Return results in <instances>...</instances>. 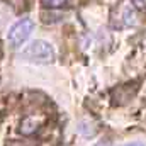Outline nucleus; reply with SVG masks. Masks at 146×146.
Returning <instances> with one entry per match:
<instances>
[{"instance_id": "1a4fd4ad", "label": "nucleus", "mask_w": 146, "mask_h": 146, "mask_svg": "<svg viewBox=\"0 0 146 146\" xmlns=\"http://www.w3.org/2000/svg\"><path fill=\"white\" fill-rule=\"evenodd\" d=\"M124 146H145L141 141H134V143H129V145H124Z\"/></svg>"}, {"instance_id": "423d86ee", "label": "nucleus", "mask_w": 146, "mask_h": 146, "mask_svg": "<svg viewBox=\"0 0 146 146\" xmlns=\"http://www.w3.org/2000/svg\"><path fill=\"white\" fill-rule=\"evenodd\" d=\"M78 133L88 138V136H94V134L97 133V127H95V124H94V122L83 121V122H80V126H78Z\"/></svg>"}, {"instance_id": "7ed1b4c3", "label": "nucleus", "mask_w": 146, "mask_h": 146, "mask_svg": "<svg viewBox=\"0 0 146 146\" xmlns=\"http://www.w3.org/2000/svg\"><path fill=\"white\" fill-rule=\"evenodd\" d=\"M136 90H138V87L133 83H127V85H122V87H117L114 92H112V97H114V102L117 104V106H124V104H127L133 97H134V94H136Z\"/></svg>"}, {"instance_id": "6e6552de", "label": "nucleus", "mask_w": 146, "mask_h": 146, "mask_svg": "<svg viewBox=\"0 0 146 146\" xmlns=\"http://www.w3.org/2000/svg\"><path fill=\"white\" fill-rule=\"evenodd\" d=\"M9 3H10V5H14L15 9H21V7H24V0H9Z\"/></svg>"}, {"instance_id": "f03ea898", "label": "nucleus", "mask_w": 146, "mask_h": 146, "mask_svg": "<svg viewBox=\"0 0 146 146\" xmlns=\"http://www.w3.org/2000/svg\"><path fill=\"white\" fill-rule=\"evenodd\" d=\"M34 29V22L31 19H21L19 22H15L10 31H9V42L14 46V48H19L22 42L27 41V37L31 36Z\"/></svg>"}, {"instance_id": "20e7f679", "label": "nucleus", "mask_w": 146, "mask_h": 146, "mask_svg": "<svg viewBox=\"0 0 146 146\" xmlns=\"http://www.w3.org/2000/svg\"><path fill=\"white\" fill-rule=\"evenodd\" d=\"M119 10H121L122 26H134L136 24V9H134L133 2H124Z\"/></svg>"}, {"instance_id": "9b49d317", "label": "nucleus", "mask_w": 146, "mask_h": 146, "mask_svg": "<svg viewBox=\"0 0 146 146\" xmlns=\"http://www.w3.org/2000/svg\"><path fill=\"white\" fill-rule=\"evenodd\" d=\"M0 56H2V46H0Z\"/></svg>"}, {"instance_id": "9d476101", "label": "nucleus", "mask_w": 146, "mask_h": 146, "mask_svg": "<svg viewBox=\"0 0 146 146\" xmlns=\"http://www.w3.org/2000/svg\"><path fill=\"white\" fill-rule=\"evenodd\" d=\"M95 146H112V143H109V141H102V143H97Z\"/></svg>"}, {"instance_id": "f257e3e1", "label": "nucleus", "mask_w": 146, "mask_h": 146, "mask_svg": "<svg viewBox=\"0 0 146 146\" xmlns=\"http://www.w3.org/2000/svg\"><path fill=\"white\" fill-rule=\"evenodd\" d=\"M21 56L27 61H33V63L48 65V63H53V60H54V49L46 41H33L29 46H26L22 49Z\"/></svg>"}, {"instance_id": "0eeeda50", "label": "nucleus", "mask_w": 146, "mask_h": 146, "mask_svg": "<svg viewBox=\"0 0 146 146\" xmlns=\"http://www.w3.org/2000/svg\"><path fill=\"white\" fill-rule=\"evenodd\" d=\"M44 7H49V9H58V7H63L66 5L68 0H41Z\"/></svg>"}, {"instance_id": "39448f33", "label": "nucleus", "mask_w": 146, "mask_h": 146, "mask_svg": "<svg viewBox=\"0 0 146 146\" xmlns=\"http://www.w3.org/2000/svg\"><path fill=\"white\" fill-rule=\"evenodd\" d=\"M36 129H37L36 117H27V119H24L22 127H21V133H22V134H33Z\"/></svg>"}]
</instances>
